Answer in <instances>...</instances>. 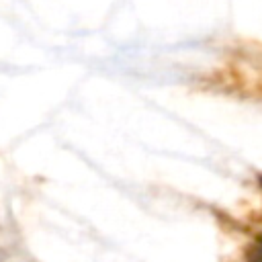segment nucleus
<instances>
[{
	"label": "nucleus",
	"mask_w": 262,
	"mask_h": 262,
	"mask_svg": "<svg viewBox=\"0 0 262 262\" xmlns=\"http://www.w3.org/2000/svg\"><path fill=\"white\" fill-rule=\"evenodd\" d=\"M260 184H262V176H260Z\"/></svg>",
	"instance_id": "nucleus-2"
},
{
	"label": "nucleus",
	"mask_w": 262,
	"mask_h": 262,
	"mask_svg": "<svg viewBox=\"0 0 262 262\" xmlns=\"http://www.w3.org/2000/svg\"><path fill=\"white\" fill-rule=\"evenodd\" d=\"M248 262H262V237L248 250Z\"/></svg>",
	"instance_id": "nucleus-1"
}]
</instances>
